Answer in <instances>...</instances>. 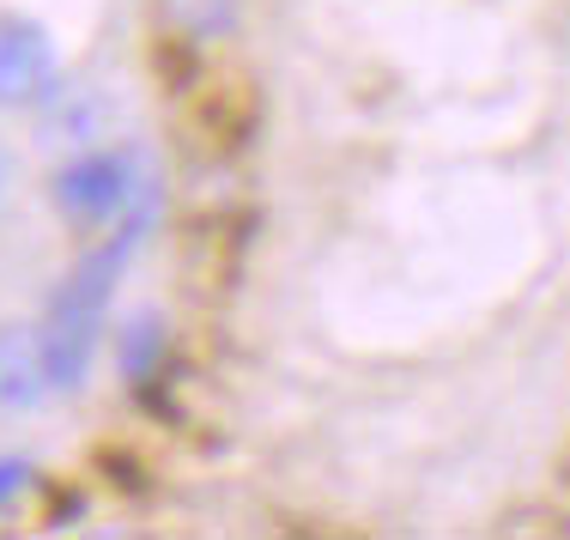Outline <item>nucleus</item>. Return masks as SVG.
Instances as JSON below:
<instances>
[{
  "mask_svg": "<svg viewBox=\"0 0 570 540\" xmlns=\"http://www.w3.org/2000/svg\"><path fill=\"white\" fill-rule=\"evenodd\" d=\"M146 232L134 225H110V237L98 249H86L67 279L49 292V316H43V364H49V389H79L91 376V359H98V341H104V316H110V298H116V279L128 267V255L140 249Z\"/></svg>",
  "mask_w": 570,
  "mask_h": 540,
  "instance_id": "1",
  "label": "nucleus"
},
{
  "mask_svg": "<svg viewBox=\"0 0 570 540\" xmlns=\"http://www.w3.org/2000/svg\"><path fill=\"white\" fill-rule=\"evenodd\" d=\"M153 170H146L140 153H79L67 158L56 170V183H49V195H56L61 219L73 225H116L121 207L134 200V188H140Z\"/></svg>",
  "mask_w": 570,
  "mask_h": 540,
  "instance_id": "2",
  "label": "nucleus"
},
{
  "mask_svg": "<svg viewBox=\"0 0 570 540\" xmlns=\"http://www.w3.org/2000/svg\"><path fill=\"white\" fill-rule=\"evenodd\" d=\"M61 86V56L37 19H0V110H43Z\"/></svg>",
  "mask_w": 570,
  "mask_h": 540,
  "instance_id": "3",
  "label": "nucleus"
},
{
  "mask_svg": "<svg viewBox=\"0 0 570 540\" xmlns=\"http://www.w3.org/2000/svg\"><path fill=\"white\" fill-rule=\"evenodd\" d=\"M56 395L43 364V334L31 322H0V413H31Z\"/></svg>",
  "mask_w": 570,
  "mask_h": 540,
  "instance_id": "4",
  "label": "nucleus"
},
{
  "mask_svg": "<svg viewBox=\"0 0 570 540\" xmlns=\"http://www.w3.org/2000/svg\"><path fill=\"white\" fill-rule=\"evenodd\" d=\"M110 128V98L91 86H56L43 104V146H91Z\"/></svg>",
  "mask_w": 570,
  "mask_h": 540,
  "instance_id": "5",
  "label": "nucleus"
},
{
  "mask_svg": "<svg viewBox=\"0 0 570 540\" xmlns=\"http://www.w3.org/2000/svg\"><path fill=\"white\" fill-rule=\"evenodd\" d=\"M158 12H165V24L176 37H188V43H213V37H225L230 24H237L243 0H158Z\"/></svg>",
  "mask_w": 570,
  "mask_h": 540,
  "instance_id": "6",
  "label": "nucleus"
},
{
  "mask_svg": "<svg viewBox=\"0 0 570 540\" xmlns=\"http://www.w3.org/2000/svg\"><path fill=\"white\" fill-rule=\"evenodd\" d=\"M116 364L128 383H153L158 364H165V322L146 310V316H134L128 328L116 334Z\"/></svg>",
  "mask_w": 570,
  "mask_h": 540,
  "instance_id": "7",
  "label": "nucleus"
},
{
  "mask_svg": "<svg viewBox=\"0 0 570 540\" xmlns=\"http://www.w3.org/2000/svg\"><path fill=\"white\" fill-rule=\"evenodd\" d=\"M24 480H31V462H0V504L12 492H24Z\"/></svg>",
  "mask_w": 570,
  "mask_h": 540,
  "instance_id": "8",
  "label": "nucleus"
},
{
  "mask_svg": "<svg viewBox=\"0 0 570 540\" xmlns=\"http://www.w3.org/2000/svg\"><path fill=\"white\" fill-rule=\"evenodd\" d=\"M0 195H7V158H0Z\"/></svg>",
  "mask_w": 570,
  "mask_h": 540,
  "instance_id": "9",
  "label": "nucleus"
}]
</instances>
